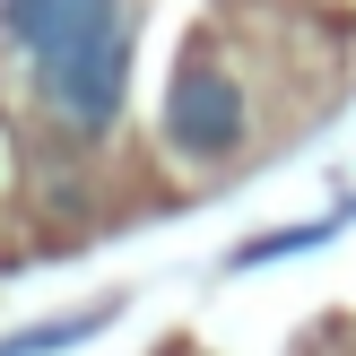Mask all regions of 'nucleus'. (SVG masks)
Masks as SVG:
<instances>
[{
	"mask_svg": "<svg viewBox=\"0 0 356 356\" xmlns=\"http://www.w3.org/2000/svg\"><path fill=\"white\" fill-rule=\"evenodd\" d=\"M131 52H139V26H131V0H122V9L96 17V26L44 44L26 61V79H35V96H44V113L61 122V131L104 139L122 122V96H131Z\"/></svg>",
	"mask_w": 356,
	"mask_h": 356,
	"instance_id": "nucleus-1",
	"label": "nucleus"
},
{
	"mask_svg": "<svg viewBox=\"0 0 356 356\" xmlns=\"http://www.w3.org/2000/svg\"><path fill=\"white\" fill-rule=\"evenodd\" d=\"M96 330H104V305H96V313H79V322H35V330H17V339L0 348V356H52V348L96 339Z\"/></svg>",
	"mask_w": 356,
	"mask_h": 356,
	"instance_id": "nucleus-4",
	"label": "nucleus"
},
{
	"mask_svg": "<svg viewBox=\"0 0 356 356\" xmlns=\"http://www.w3.org/2000/svg\"><path fill=\"white\" fill-rule=\"evenodd\" d=\"M104 9H122V0H0V44H9L17 61H35L44 44H61V35L96 26Z\"/></svg>",
	"mask_w": 356,
	"mask_h": 356,
	"instance_id": "nucleus-3",
	"label": "nucleus"
},
{
	"mask_svg": "<svg viewBox=\"0 0 356 356\" xmlns=\"http://www.w3.org/2000/svg\"><path fill=\"white\" fill-rule=\"evenodd\" d=\"M243 122H252V113H243V87L226 79L218 61L191 52L183 79H174V96H165V139L209 165V156H235V148H243Z\"/></svg>",
	"mask_w": 356,
	"mask_h": 356,
	"instance_id": "nucleus-2",
	"label": "nucleus"
}]
</instances>
